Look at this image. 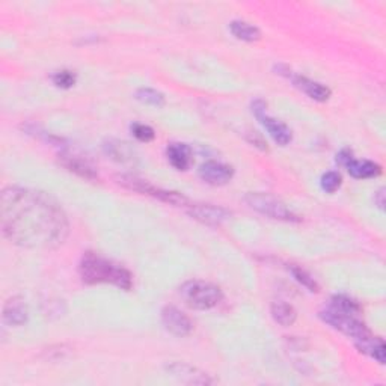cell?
Returning <instances> with one entry per match:
<instances>
[{
  "label": "cell",
  "instance_id": "cell-3",
  "mask_svg": "<svg viewBox=\"0 0 386 386\" xmlns=\"http://www.w3.org/2000/svg\"><path fill=\"white\" fill-rule=\"evenodd\" d=\"M178 293L183 302L192 310L198 311L211 310L224 299V293H222V290L217 285L206 281H196V279H192V281L183 284Z\"/></svg>",
  "mask_w": 386,
  "mask_h": 386
},
{
  "label": "cell",
  "instance_id": "cell-2",
  "mask_svg": "<svg viewBox=\"0 0 386 386\" xmlns=\"http://www.w3.org/2000/svg\"><path fill=\"white\" fill-rule=\"evenodd\" d=\"M79 275L88 285L112 284L125 292L133 287V276L127 269L95 252H86L79 264Z\"/></svg>",
  "mask_w": 386,
  "mask_h": 386
},
{
  "label": "cell",
  "instance_id": "cell-12",
  "mask_svg": "<svg viewBox=\"0 0 386 386\" xmlns=\"http://www.w3.org/2000/svg\"><path fill=\"white\" fill-rule=\"evenodd\" d=\"M3 322L9 326H23L27 323L29 318V310L26 301L22 296H13L9 297L3 305Z\"/></svg>",
  "mask_w": 386,
  "mask_h": 386
},
{
  "label": "cell",
  "instance_id": "cell-22",
  "mask_svg": "<svg viewBox=\"0 0 386 386\" xmlns=\"http://www.w3.org/2000/svg\"><path fill=\"white\" fill-rule=\"evenodd\" d=\"M134 96H136V100H139L141 103L154 106V108H163V106L166 104L165 95L152 88H139Z\"/></svg>",
  "mask_w": 386,
  "mask_h": 386
},
{
  "label": "cell",
  "instance_id": "cell-13",
  "mask_svg": "<svg viewBox=\"0 0 386 386\" xmlns=\"http://www.w3.org/2000/svg\"><path fill=\"white\" fill-rule=\"evenodd\" d=\"M290 80L293 82V85L297 90H301L303 94H306L314 101L324 103L331 99V90L327 88V86L308 79V77H305V76H299V74L293 73L292 76H290Z\"/></svg>",
  "mask_w": 386,
  "mask_h": 386
},
{
  "label": "cell",
  "instance_id": "cell-27",
  "mask_svg": "<svg viewBox=\"0 0 386 386\" xmlns=\"http://www.w3.org/2000/svg\"><path fill=\"white\" fill-rule=\"evenodd\" d=\"M352 160H353V151L349 150V148H344V150H341L340 152L336 154V163H338V165L344 166V168L349 165Z\"/></svg>",
  "mask_w": 386,
  "mask_h": 386
},
{
  "label": "cell",
  "instance_id": "cell-28",
  "mask_svg": "<svg viewBox=\"0 0 386 386\" xmlns=\"http://www.w3.org/2000/svg\"><path fill=\"white\" fill-rule=\"evenodd\" d=\"M249 142L254 143L255 147H258L262 151H267V143L263 141V138L259 136L258 133H250V138H249Z\"/></svg>",
  "mask_w": 386,
  "mask_h": 386
},
{
  "label": "cell",
  "instance_id": "cell-10",
  "mask_svg": "<svg viewBox=\"0 0 386 386\" xmlns=\"http://www.w3.org/2000/svg\"><path fill=\"white\" fill-rule=\"evenodd\" d=\"M166 371L186 385H213L215 383V380L211 379L206 371H202L187 362H171L166 365Z\"/></svg>",
  "mask_w": 386,
  "mask_h": 386
},
{
  "label": "cell",
  "instance_id": "cell-5",
  "mask_svg": "<svg viewBox=\"0 0 386 386\" xmlns=\"http://www.w3.org/2000/svg\"><path fill=\"white\" fill-rule=\"evenodd\" d=\"M246 204L257 213L266 217L283 222H301V217L294 215L281 199L263 192H249L245 196Z\"/></svg>",
  "mask_w": 386,
  "mask_h": 386
},
{
  "label": "cell",
  "instance_id": "cell-6",
  "mask_svg": "<svg viewBox=\"0 0 386 386\" xmlns=\"http://www.w3.org/2000/svg\"><path fill=\"white\" fill-rule=\"evenodd\" d=\"M318 315H320L324 323L334 327L335 331H340L341 334L353 338L355 341L364 340V338L373 335L369 327H366V324L359 320L358 315L340 313L331 306L327 308V310H323Z\"/></svg>",
  "mask_w": 386,
  "mask_h": 386
},
{
  "label": "cell",
  "instance_id": "cell-7",
  "mask_svg": "<svg viewBox=\"0 0 386 386\" xmlns=\"http://www.w3.org/2000/svg\"><path fill=\"white\" fill-rule=\"evenodd\" d=\"M186 211L192 219L208 227H220L231 219V211L213 204H189Z\"/></svg>",
  "mask_w": 386,
  "mask_h": 386
},
{
  "label": "cell",
  "instance_id": "cell-20",
  "mask_svg": "<svg viewBox=\"0 0 386 386\" xmlns=\"http://www.w3.org/2000/svg\"><path fill=\"white\" fill-rule=\"evenodd\" d=\"M103 150L106 152V156H109L110 159L117 160V162H129L133 157V150L129 147V143L121 142V141H108L103 145Z\"/></svg>",
  "mask_w": 386,
  "mask_h": 386
},
{
  "label": "cell",
  "instance_id": "cell-29",
  "mask_svg": "<svg viewBox=\"0 0 386 386\" xmlns=\"http://www.w3.org/2000/svg\"><path fill=\"white\" fill-rule=\"evenodd\" d=\"M374 202H376V206H378L380 210L385 208V204H386V201H385V187H380L378 192L374 193Z\"/></svg>",
  "mask_w": 386,
  "mask_h": 386
},
{
  "label": "cell",
  "instance_id": "cell-21",
  "mask_svg": "<svg viewBox=\"0 0 386 386\" xmlns=\"http://www.w3.org/2000/svg\"><path fill=\"white\" fill-rule=\"evenodd\" d=\"M331 308L334 310L345 313V314H352V315H359L362 313V306L355 301V299L344 296V294H336L331 299Z\"/></svg>",
  "mask_w": 386,
  "mask_h": 386
},
{
  "label": "cell",
  "instance_id": "cell-1",
  "mask_svg": "<svg viewBox=\"0 0 386 386\" xmlns=\"http://www.w3.org/2000/svg\"><path fill=\"white\" fill-rule=\"evenodd\" d=\"M0 227L5 238L26 249H56L70 234L69 216L59 202L43 190L20 186L2 190Z\"/></svg>",
  "mask_w": 386,
  "mask_h": 386
},
{
  "label": "cell",
  "instance_id": "cell-23",
  "mask_svg": "<svg viewBox=\"0 0 386 386\" xmlns=\"http://www.w3.org/2000/svg\"><path fill=\"white\" fill-rule=\"evenodd\" d=\"M290 272H292V275L294 276V279L299 284L303 285L306 290H310L311 293L320 292V285L317 284L315 279L310 273H308L305 269L297 267V266H292V267H290Z\"/></svg>",
  "mask_w": 386,
  "mask_h": 386
},
{
  "label": "cell",
  "instance_id": "cell-16",
  "mask_svg": "<svg viewBox=\"0 0 386 386\" xmlns=\"http://www.w3.org/2000/svg\"><path fill=\"white\" fill-rule=\"evenodd\" d=\"M356 349H358L361 353L370 356L374 361H378L380 365L385 364L386 361V347L385 341L379 336H366L364 340L355 341Z\"/></svg>",
  "mask_w": 386,
  "mask_h": 386
},
{
  "label": "cell",
  "instance_id": "cell-17",
  "mask_svg": "<svg viewBox=\"0 0 386 386\" xmlns=\"http://www.w3.org/2000/svg\"><path fill=\"white\" fill-rule=\"evenodd\" d=\"M345 168L353 178H358V180L376 178L382 173L380 165H378V163H374L371 160H355L353 159Z\"/></svg>",
  "mask_w": 386,
  "mask_h": 386
},
{
  "label": "cell",
  "instance_id": "cell-15",
  "mask_svg": "<svg viewBox=\"0 0 386 386\" xmlns=\"http://www.w3.org/2000/svg\"><path fill=\"white\" fill-rule=\"evenodd\" d=\"M166 157H168V162L177 171H187L192 165L193 152L187 143L172 142L166 148Z\"/></svg>",
  "mask_w": 386,
  "mask_h": 386
},
{
  "label": "cell",
  "instance_id": "cell-25",
  "mask_svg": "<svg viewBox=\"0 0 386 386\" xmlns=\"http://www.w3.org/2000/svg\"><path fill=\"white\" fill-rule=\"evenodd\" d=\"M52 82L55 83V86H57V88L61 90H70L73 88V86L76 85L77 82V76L74 71H70V70H61V71H56L53 76H52Z\"/></svg>",
  "mask_w": 386,
  "mask_h": 386
},
{
  "label": "cell",
  "instance_id": "cell-11",
  "mask_svg": "<svg viewBox=\"0 0 386 386\" xmlns=\"http://www.w3.org/2000/svg\"><path fill=\"white\" fill-rule=\"evenodd\" d=\"M59 163L70 172H74L76 176H79L85 180H99V172H96L95 166L92 163L85 159L79 154H73V152H61L59 154Z\"/></svg>",
  "mask_w": 386,
  "mask_h": 386
},
{
  "label": "cell",
  "instance_id": "cell-26",
  "mask_svg": "<svg viewBox=\"0 0 386 386\" xmlns=\"http://www.w3.org/2000/svg\"><path fill=\"white\" fill-rule=\"evenodd\" d=\"M131 133L138 141L145 142V143L151 142V141H154V138H156V133H154V130L150 127V125H145V124H133Z\"/></svg>",
  "mask_w": 386,
  "mask_h": 386
},
{
  "label": "cell",
  "instance_id": "cell-8",
  "mask_svg": "<svg viewBox=\"0 0 386 386\" xmlns=\"http://www.w3.org/2000/svg\"><path fill=\"white\" fill-rule=\"evenodd\" d=\"M162 323L169 334L180 336V338L189 336L193 332V323L190 318L176 306L163 308Z\"/></svg>",
  "mask_w": 386,
  "mask_h": 386
},
{
  "label": "cell",
  "instance_id": "cell-24",
  "mask_svg": "<svg viewBox=\"0 0 386 386\" xmlns=\"http://www.w3.org/2000/svg\"><path fill=\"white\" fill-rule=\"evenodd\" d=\"M343 185V177L340 172L336 171H329L323 173V177L320 180V186L326 193H335L338 189Z\"/></svg>",
  "mask_w": 386,
  "mask_h": 386
},
{
  "label": "cell",
  "instance_id": "cell-19",
  "mask_svg": "<svg viewBox=\"0 0 386 386\" xmlns=\"http://www.w3.org/2000/svg\"><path fill=\"white\" fill-rule=\"evenodd\" d=\"M229 31L237 38V40L245 43H255L262 40V31H259L257 26L241 20L231 22Z\"/></svg>",
  "mask_w": 386,
  "mask_h": 386
},
{
  "label": "cell",
  "instance_id": "cell-9",
  "mask_svg": "<svg viewBox=\"0 0 386 386\" xmlns=\"http://www.w3.org/2000/svg\"><path fill=\"white\" fill-rule=\"evenodd\" d=\"M198 173H199L201 180L206 181L207 185L225 186L231 180H233L234 168L229 165H225V163H222V162L208 160L206 163H202Z\"/></svg>",
  "mask_w": 386,
  "mask_h": 386
},
{
  "label": "cell",
  "instance_id": "cell-14",
  "mask_svg": "<svg viewBox=\"0 0 386 386\" xmlns=\"http://www.w3.org/2000/svg\"><path fill=\"white\" fill-rule=\"evenodd\" d=\"M257 120L263 124V127L269 131L270 136H272V139L278 145H281V147H287V145L292 142L293 133H292V130H290L288 125L284 124L283 121L269 117L266 112L257 115Z\"/></svg>",
  "mask_w": 386,
  "mask_h": 386
},
{
  "label": "cell",
  "instance_id": "cell-18",
  "mask_svg": "<svg viewBox=\"0 0 386 386\" xmlns=\"http://www.w3.org/2000/svg\"><path fill=\"white\" fill-rule=\"evenodd\" d=\"M270 314H272L273 320L278 324H281L284 327L293 326L297 320V313L293 308V305H290L283 301H278V302L272 303V306H270Z\"/></svg>",
  "mask_w": 386,
  "mask_h": 386
},
{
  "label": "cell",
  "instance_id": "cell-4",
  "mask_svg": "<svg viewBox=\"0 0 386 386\" xmlns=\"http://www.w3.org/2000/svg\"><path fill=\"white\" fill-rule=\"evenodd\" d=\"M115 180H117L118 185L122 186L124 189L138 192V193H141V195L156 198V199H159L162 202H166V204L173 206V207H185L186 208L190 204L189 199L185 195H181V193L156 187L154 185H151L150 181L142 180L139 177L122 173V176L115 177Z\"/></svg>",
  "mask_w": 386,
  "mask_h": 386
}]
</instances>
